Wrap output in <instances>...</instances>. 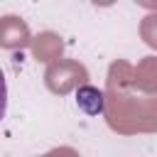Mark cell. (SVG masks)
<instances>
[{"mask_svg": "<svg viewBox=\"0 0 157 157\" xmlns=\"http://www.w3.org/2000/svg\"><path fill=\"white\" fill-rule=\"evenodd\" d=\"M5 108H7V83H5V74L0 71V123L5 118Z\"/></svg>", "mask_w": 157, "mask_h": 157, "instance_id": "cell-1", "label": "cell"}]
</instances>
